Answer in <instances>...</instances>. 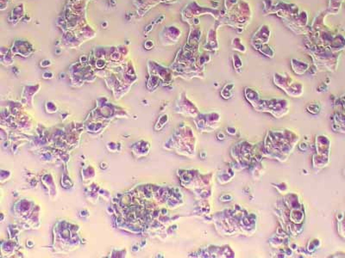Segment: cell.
Masks as SVG:
<instances>
[{
  "instance_id": "cell-3",
  "label": "cell",
  "mask_w": 345,
  "mask_h": 258,
  "mask_svg": "<svg viewBox=\"0 0 345 258\" xmlns=\"http://www.w3.org/2000/svg\"><path fill=\"white\" fill-rule=\"evenodd\" d=\"M236 3H237V0H225V9H231Z\"/></svg>"
},
{
  "instance_id": "cell-2",
  "label": "cell",
  "mask_w": 345,
  "mask_h": 258,
  "mask_svg": "<svg viewBox=\"0 0 345 258\" xmlns=\"http://www.w3.org/2000/svg\"><path fill=\"white\" fill-rule=\"evenodd\" d=\"M232 45L234 47V49L240 50L241 52H244L245 51V47L244 45L241 42V40L239 38H235L232 42Z\"/></svg>"
},
{
  "instance_id": "cell-1",
  "label": "cell",
  "mask_w": 345,
  "mask_h": 258,
  "mask_svg": "<svg viewBox=\"0 0 345 258\" xmlns=\"http://www.w3.org/2000/svg\"><path fill=\"white\" fill-rule=\"evenodd\" d=\"M270 38V30L267 26L262 25L261 28L258 30L255 35L254 36L252 41H253V46L255 47L257 46L262 45V44H267Z\"/></svg>"
}]
</instances>
